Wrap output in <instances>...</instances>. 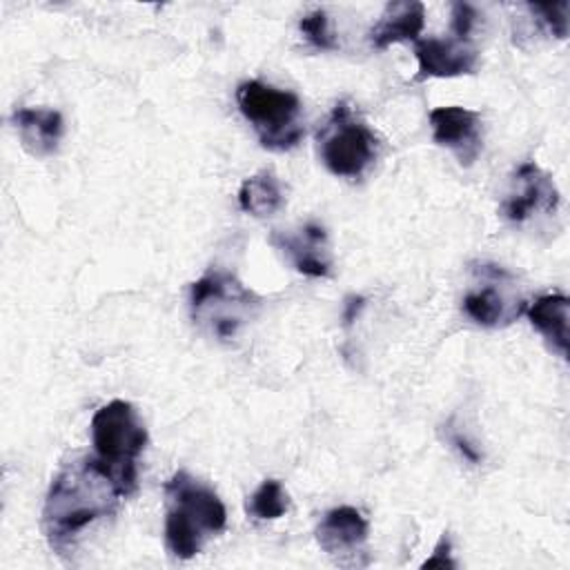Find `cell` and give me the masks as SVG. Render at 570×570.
<instances>
[{
  "mask_svg": "<svg viewBox=\"0 0 570 570\" xmlns=\"http://www.w3.org/2000/svg\"><path fill=\"white\" fill-rule=\"evenodd\" d=\"M532 13V20L548 33L559 40L568 36V2H554V4H528L525 7Z\"/></svg>",
  "mask_w": 570,
  "mask_h": 570,
  "instance_id": "obj_18",
  "label": "cell"
},
{
  "mask_svg": "<svg viewBox=\"0 0 570 570\" xmlns=\"http://www.w3.org/2000/svg\"><path fill=\"white\" fill-rule=\"evenodd\" d=\"M568 309L570 301L566 294H543L525 307L532 327L561 358H568Z\"/></svg>",
  "mask_w": 570,
  "mask_h": 570,
  "instance_id": "obj_15",
  "label": "cell"
},
{
  "mask_svg": "<svg viewBox=\"0 0 570 570\" xmlns=\"http://www.w3.org/2000/svg\"><path fill=\"white\" fill-rule=\"evenodd\" d=\"M421 568H456V561L452 559V541L448 532L441 534L432 554L421 563Z\"/></svg>",
  "mask_w": 570,
  "mask_h": 570,
  "instance_id": "obj_21",
  "label": "cell"
},
{
  "mask_svg": "<svg viewBox=\"0 0 570 570\" xmlns=\"http://www.w3.org/2000/svg\"><path fill=\"white\" fill-rule=\"evenodd\" d=\"M476 18H479V13L472 4L454 2L452 4V33H454V38L470 40V33H472V27H474Z\"/></svg>",
  "mask_w": 570,
  "mask_h": 570,
  "instance_id": "obj_20",
  "label": "cell"
},
{
  "mask_svg": "<svg viewBox=\"0 0 570 570\" xmlns=\"http://www.w3.org/2000/svg\"><path fill=\"white\" fill-rule=\"evenodd\" d=\"M236 105L265 149L287 151L301 142L303 107L294 91L263 80H245L236 87Z\"/></svg>",
  "mask_w": 570,
  "mask_h": 570,
  "instance_id": "obj_5",
  "label": "cell"
},
{
  "mask_svg": "<svg viewBox=\"0 0 570 570\" xmlns=\"http://www.w3.org/2000/svg\"><path fill=\"white\" fill-rule=\"evenodd\" d=\"M165 546L180 561L196 557L212 534L227 525V510L220 497L185 470L165 483Z\"/></svg>",
  "mask_w": 570,
  "mask_h": 570,
  "instance_id": "obj_2",
  "label": "cell"
},
{
  "mask_svg": "<svg viewBox=\"0 0 570 570\" xmlns=\"http://www.w3.org/2000/svg\"><path fill=\"white\" fill-rule=\"evenodd\" d=\"M370 523L354 505H336L323 514L316 525V543L343 568L367 563Z\"/></svg>",
  "mask_w": 570,
  "mask_h": 570,
  "instance_id": "obj_8",
  "label": "cell"
},
{
  "mask_svg": "<svg viewBox=\"0 0 570 570\" xmlns=\"http://www.w3.org/2000/svg\"><path fill=\"white\" fill-rule=\"evenodd\" d=\"M298 29L301 33L305 36V40L316 47V49H334L336 42H334V36L330 31V18L323 9H312L307 11L301 22H298Z\"/></svg>",
  "mask_w": 570,
  "mask_h": 570,
  "instance_id": "obj_19",
  "label": "cell"
},
{
  "mask_svg": "<svg viewBox=\"0 0 570 570\" xmlns=\"http://www.w3.org/2000/svg\"><path fill=\"white\" fill-rule=\"evenodd\" d=\"M414 56L419 62V71L414 80L425 78H454L470 76L476 71L479 53L470 45V40L461 38H419L414 42Z\"/></svg>",
  "mask_w": 570,
  "mask_h": 570,
  "instance_id": "obj_12",
  "label": "cell"
},
{
  "mask_svg": "<svg viewBox=\"0 0 570 570\" xmlns=\"http://www.w3.org/2000/svg\"><path fill=\"white\" fill-rule=\"evenodd\" d=\"M379 138L347 100H341L318 131V156L332 176L356 180L376 160Z\"/></svg>",
  "mask_w": 570,
  "mask_h": 570,
  "instance_id": "obj_6",
  "label": "cell"
},
{
  "mask_svg": "<svg viewBox=\"0 0 570 570\" xmlns=\"http://www.w3.org/2000/svg\"><path fill=\"white\" fill-rule=\"evenodd\" d=\"M269 240L298 274L312 278L330 276L332 256L323 225L305 223L296 229H274Z\"/></svg>",
  "mask_w": 570,
  "mask_h": 570,
  "instance_id": "obj_11",
  "label": "cell"
},
{
  "mask_svg": "<svg viewBox=\"0 0 570 570\" xmlns=\"http://www.w3.org/2000/svg\"><path fill=\"white\" fill-rule=\"evenodd\" d=\"M470 285L461 298V312L481 327H505L517 321L528 303L517 276L497 263L472 265Z\"/></svg>",
  "mask_w": 570,
  "mask_h": 570,
  "instance_id": "obj_7",
  "label": "cell"
},
{
  "mask_svg": "<svg viewBox=\"0 0 570 570\" xmlns=\"http://www.w3.org/2000/svg\"><path fill=\"white\" fill-rule=\"evenodd\" d=\"M559 203V189L550 174L528 160L512 174L510 189L501 203V214L512 225H523L537 214H554Z\"/></svg>",
  "mask_w": 570,
  "mask_h": 570,
  "instance_id": "obj_9",
  "label": "cell"
},
{
  "mask_svg": "<svg viewBox=\"0 0 570 570\" xmlns=\"http://www.w3.org/2000/svg\"><path fill=\"white\" fill-rule=\"evenodd\" d=\"M120 492L114 476L94 459L76 456L67 461L51 485L42 505V532L58 557L71 554L89 525L118 510Z\"/></svg>",
  "mask_w": 570,
  "mask_h": 570,
  "instance_id": "obj_1",
  "label": "cell"
},
{
  "mask_svg": "<svg viewBox=\"0 0 570 570\" xmlns=\"http://www.w3.org/2000/svg\"><path fill=\"white\" fill-rule=\"evenodd\" d=\"M448 441L459 450V454L468 461V463H481V459H483V454L479 452V448L465 436V434H461V432H456V430H452V428H448Z\"/></svg>",
  "mask_w": 570,
  "mask_h": 570,
  "instance_id": "obj_22",
  "label": "cell"
},
{
  "mask_svg": "<svg viewBox=\"0 0 570 570\" xmlns=\"http://www.w3.org/2000/svg\"><path fill=\"white\" fill-rule=\"evenodd\" d=\"M428 118L432 127V140L439 147L450 149L461 165L470 167L479 158L483 147L479 111L450 105V107H434Z\"/></svg>",
  "mask_w": 570,
  "mask_h": 570,
  "instance_id": "obj_10",
  "label": "cell"
},
{
  "mask_svg": "<svg viewBox=\"0 0 570 570\" xmlns=\"http://www.w3.org/2000/svg\"><path fill=\"white\" fill-rule=\"evenodd\" d=\"M283 205H285V194L274 171L263 169L245 178L238 189V207L249 216L267 218L276 214Z\"/></svg>",
  "mask_w": 570,
  "mask_h": 570,
  "instance_id": "obj_16",
  "label": "cell"
},
{
  "mask_svg": "<svg viewBox=\"0 0 570 570\" xmlns=\"http://www.w3.org/2000/svg\"><path fill=\"white\" fill-rule=\"evenodd\" d=\"M258 307L261 298L220 267L207 269L189 287L191 321L216 341H232L256 316Z\"/></svg>",
  "mask_w": 570,
  "mask_h": 570,
  "instance_id": "obj_3",
  "label": "cell"
},
{
  "mask_svg": "<svg viewBox=\"0 0 570 570\" xmlns=\"http://www.w3.org/2000/svg\"><path fill=\"white\" fill-rule=\"evenodd\" d=\"M425 27V7L416 0L387 2L381 18L367 33L374 49H387L396 42H416Z\"/></svg>",
  "mask_w": 570,
  "mask_h": 570,
  "instance_id": "obj_14",
  "label": "cell"
},
{
  "mask_svg": "<svg viewBox=\"0 0 570 570\" xmlns=\"http://www.w3.org/2000/svg\"><path fill=\"white\" fill-rule=\"evenodd\" d=\"M363 307H365V298L363 296H350L345 301V307H343V325L350 327L358 318Z\"/></svg>",
  "mask_w": 570,
  "mask_h": 570,
  "instance_id": "obj_23",
  "label": "cell"
},
{
  "mask_svg": "<svg viewBox=\"0 0 570 570\" xmlns=\"http://www.w3.org/2000/svg\"><path fill=\"white\" fill-rule=\"evenodd\" d=\"M289 510V497L278 479H265L247 501V512L261 521L281 519Z\"/></svg>",
  "mask_w": 570,
  "mask_h": 570,
  "instance_id": "obj_17",
  "label": "cell"
},
{
  "mask_svg": "<svg viewBox=\"0 0 570 570\" xmlns=\"http://www.w3.org/2000/svg\"><path fill=\"white\" fill-rule=\"evenodd\" d=\"M147 439V428L129 401L114 399L91 416L94 459L114 476L125 497L136 488V463Z\"/></svg>",
  "mask_w": 570,
  "mask_h": 570,
  "instance_id": "obj_4",
  "label": "cell"
},
{
  "mask_svg": "<svg viewBox=\"0 0 570 570\" xmlns=\"http://www.w3.org/2000/svg\"><path fill=\"white\" fill-rule=\"evenodd\" d=\"M13 129L22 147L38 158L56 154L62 138V116L56 109L47 107H22L11 116Z\"/></svg>",
  "mask_w": 570,
  "mask_h": 570,
  "instance_id": "obj_13",
  "label": "cell"
}]
</instances>
